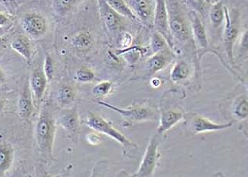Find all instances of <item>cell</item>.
<instances>
[{"label":"cell","mask_w":248,"mask_h":177,"mask_svg":"<svg viewBox=\"0 0 248 177\" xmlns=\"http://www.w3.org/2000/svg\"><path fill=\"white\" fill-rule=\"evenodd\" d=\"M56 125L50 112L44 107L40 111L35 129L36 144L39 150L46 158L53 159V145L55 138Z\"/></svg>","instance_id":"cell-1"},{"label":"cell","mask_w":248,"mask_h":177,"mask_svg":"<svg viewBox=\"0 0 248 177\" xmlns=\"http://www.w3.org/2000/svg\"><path fill=\"white\" fill-rule=\"evenodd\" d=\"M166 6L168 13L169 27L171 35H173L180 42H186L190 37L189 27L186 21L184 15L177 2L169 1Z\"/></svg>","instance_id":"cell-2"},{"label":"cell","mask_w":248,"mask_h":177,"mask_svg":"<svg viewBox=\"0 0 248 177\" xmlns=\"http://www.w3.org/2000/svg\"><path fill=\"white\" fill-rule=\"evenodd\" d=\"M86 124L94 131L105 134L109 137L115 139L126 149L135 147L132 142L129 141L123 134L121 133L120 131L113 127L110 122L105 120V118L99 115L91 113L87 118Z\"/></svg>","instance_id":"cell-3"},{"label":"cell","mask_w":248,"mask_h":177,"mask_svg":"<svg viewBox=\"0 0 248 177\" xmlns=\"http://www.w3.org/2000/svg\"><path fill=\"white\" fill-rule=\"evenodd\" d=\"M159 135L157 134L152 136L139 170L132 177H145L153 175L158 160V149L161 143Z\"/></svg>","instance_id":"cell-4"},{"label":"cell","mask_w":248,"mask_h":177,"mask_svg":"<svg viewBox=\"0 0 248 177\" xmlns=\"http://www.w3.org/2000/svg\"><path fill=\"white\" fill-rule=\"evenodd\" d=\"M130 8H132L135 15L137 16L140 21L144 25L151 28L154 26L155 18V6L153 1L149 0H130L127 1Z\"/></svg>","instance_id":"cell-5"},{"label":"cell","mask_w":248,"mask_h":177,"mask_svg":"<svg viewBox=\"0 0 248 177\" xmlns=\"http://www.w3.org/2000/svg\"><path fill=\"white\" fill-rule=\"evenodd\" d=\"M154 27L161 36L168 42L170 47H172V35L170 33L169 27L168 13L166 9V1L157 0L155 6V18H154Z\"/></svg>","instance_id":"cell-6"},{"label":"cell","mask_w":248,"mask_h":177,"mask_svg":"<svg viewBox=\"0 0 248 177\" xmlns=\"http://www.w3.org/2000/svg\"><path fill=\"white\" fill-rule=\"evenodd\" d=\"M100 105L107 107L108 109H113L117 113H119L122 116L124 117L127 120L131 122H142L152 119L154 116L153 110L145 107L138 106L132 107L130 109H121L119 107L114 106L108 103L101 102Z\"/></svg>","instance_id":"cell-7"},{"label":"cell","mask_w":248,"mask_h":177,"mask_svg":"<svg viewBox=\"0 0 248 177\" xmlns=\"http://www.w3.org/2000/svg\"><path fill=\"white\" fill-rule=\"evenodd\" d=\"M22 27L27 34L33 39H39L46 33V19L40 14H27L21 22Z\"/></svg>","instance_id":"cell-8"},{"label":"cell","mask_w":248,"mask_h":177,"mask_svg":"<svg viewBox=\"0 0 248 177\" xmlns=\"http://www.w3.org/2000/svg\"><path fill=\"white\" fill-rule=\"evenodd\" d=\"M98 3L101 19L103 20L105 27L111 32L119 31L123 27L124 21L123 16L113 10L112 8L109 6L107 1L100 0Z\"/></svg>","instance_id":"cell-9"},{"label":"cell","mask_w":248,"mask_h":177,"mask_svg":"<svg viewBox=\"0 0 248 177\" xmlns=\"http://www.w3.org/2000/svg\"><path fill=\"white\" fill-rule=\"evenodd\" d=\"M58 122L68 134L69 137L77 141L80 131V122L76 108L66 111L62 116L60 117Z\"/></svg>","instance_id":"cell-10"},{"label":"cell","mask_w":248,"mask_h":177,"mask_svg":"<svg viewBox=\"0 0 248 177\" xmlns=\"http://www.w3.org/2000/svg\"><path fill=\"white\" fill-rule=\"evenodd\" d=\"M224 16L226 17V26L224 29L223 44L227 56L233 63V49L238 36L239 31L237 25L231 20L227 8H224Z\"/></svg>","instance_id":"cell-11"},{"label":"cell","mask_w":248,"mask_h":177,"mask_svg":"<svg viewBox=\"0 0 248 177\" xmlns=\"http://www.w3.org/2000/svg\"><path fill=\"white\" fill-rule=\"evenodd\" d=\"M189 126L191 131H193V133L201 134L209 132V131L225 129L227 128L231 127L232 123L230 122L227 124H217L204 117L196 115L189 122Z\"/></svg>","instance_id":"cell-12"},{"label":"cell","mask_w":248,"mask_h":177,"mask_svg":"<svg viewBox=\"0 0 248 177\" xmlns=\"http://www.w3.org/2000/svg\"><path fill=\"white\" fill-rule=\"evenodd\" d=\"M189 17L190 19L192 32H193L195 40L201 48H207L208 41H207V36H206V29H205L204 25L201 21V18L199 16L197 12H189Z\"/></svg>","instance_id":"cell-13"},{"label":"cell","mask_w":248,"mask_h":177,"mask_svg":"<svg viewBox=\"0 0 248 177\" xmlns=\"http://www.w3.org/2000/svg\"><path fill=\"white\" fill-rule=\"evenodd\" d=\"M184 114L183 111L177 108L163 112L161 115L160 125L158 128V134L162 135L170 129L184 118Z\"/></svg>","instance_id":"cell-14"},{"label":"cell","mask_w":248,"mask_h":177,"mask_svg":"<svg viewBox=\"0 0 248 177\" xmlns=\"http://www.w3.org/2000/svg\"><path fill=\"white\" fill-rule=\"evenodd\" d=\"M46 81H48L47 79L44 74V71L38 68L32 72L31 80V89L37 105L40 102L44 96L45 89H46Z\"/></svg>","instance_id":"cell-15"},{"label":"cell","mask_w":248,"mask_h":177,"mask_svg":"<svg viewBox=\"0 0 248 177\" xmlns=\"http://www.w3.org/2000/svg\"><path fill=\"white\" fill-rule=\"evenodd\" d=\"M171 59L172 56L170 54V52L166 49L163 51L155 53L153 57H150L145 64V67L149 75H153L166 67Z\"/></svg>","instance_id":"cell-16"},{"label":"cell","mask_w":248,"mask_h":177,"mask_svg":"<svg viewBox=\"0 0 248 177\" xmlns=\"http://www.w3.org/2000/svg\"><path fill=\"white\" fill-rule=\"evenodd\" d=\"M18 108H19V116L21 118L27 119L31 116L33 111V105H32L31 91L28 86H26L25 89L22 92L21 96L19 97Z\"/></svg>","instance_id":"cell-17"},{"label":"cell","mask_w":248,"mask_h":177,"mask_svg":"<svg viewBox=\"0 0 248 177\" xmlns=\"http://www.w3.org/2000/svg\"><path fill=\"white\" fill-rule=\"evenodd\" d=\"M71 44L80 51H88L93 46V36L88 31H82L73 36Z\"/></svg>","instance_id":"cell-18"},{"label":"cell","mask_w":248,"mask_h":177,"mask_svg":"<svg viewBox=\"0 0 248 177\" xmlns=\"http://www.w3.org/2000/svg\"><path fill=\"white\" fill-rule=\"evenodd\" d=\"M11 47L15 51L23 56L29 63L31 59L32 50H31V43L27 37L23 36H19L12 43Z\"/></svg>","instance_id":"cell-19"},{"label":"cell","mask_w":248,"mask_h":177,"mask_svg":"<svg viewBox=\"0 0 248 177\" xmlns=\"http://www.w3.org/2000/svg\"><path fill=\"white\" fill-rule=\"evenodd\" d=\"M107 2L109 6L112 8L113 10H115L122 16L128 18L130 19H133V20H136V19H137L133 11L128 6V4L123 0H108Z\"/></svg>","instance_id":"cell-20"},{"label":"cell","mask_w":248,"mask_h":177,"mask_svg":"<svg viewBox=\"0 0 248 177\" xmlns=\"http://www.w3.org/2000/svg\"><path fill=\"white\" fill-rule=\"evenodd\" d=\"M190 75V69L184 61L178 62L171 72V78L174 82L180 83L186 80V78Z\"/></svg>","instance_id":"cell-21"},{"label":"cell","mask_w":248,"mask_h":177,"mask_svg":"<svg viewBox=\"0 0 248 177\" xmlns=\"http://www.w3.org/2000/svg\"><path fill=\"white\" fill-rule=\"evenodd\" d=\"M14 159V150L12 147L7 144H2L1 146V153H0V167H1V174H3L7 171L11 166L12 162Z\"/></svg>","instance_id":"cell-22"},{"label":"cell","mask_w":248,"mask_h":177,"mask_svg":"<svg viewBox=\"0 0 248 177\" xmlns=\"http://www.w3.org/2000/svg\"><path fill=\"white\" fill-rule=\"evenodd\" d=\"M210 21L214 30H217L224 19V9H223V2H218L214 4L210 10Z\"/></svg>","instance_id":"cell-23"},{"label":"cell","mask_w":248,"mask_h":177,"mask_svg":"<svg viewBox=\"0 0 248 177\" xmlns=\"http://www.w3.org/2000/svg\"><path fill=\"white\" fill-rule=\"evenodd\" d=\"M75 95L76 92L72 86H63L58 91L57 99L62 105H68L75 100Z\"/></svg>","instance_id":"cell-24"},{"label":"cell","mask_w":248,"mask_h":177,"mask_svg":"<svg viewBox=\"0 0 248 177\" xmlns=\"http://www.w3.org/2000/svg\"><path fill=\"white\" fill-rule=\"evenodd\" d=\"M233 114L238 119H245L248 117V105L247 96L239 97L233 106Z\"/></svg>","instance_id":"cell-25"},{"label":"cell","mask_w":248,"mask_h":177,"mask_svg":"<svg viewBox=\"0 0 248 177\" xmlns=\"http://www.w3.org/2000/svg\"><path fill=\"white\" fill-rule=\"evenodd\" d=\"M150 45H151L152 50L154 53H159L167 49L166 40L157 32H153L152 35Z\"/></svg>","instance_id":"cell-26"},{"label":"cell","mask_w":248,"mask_h":177,"mask_svg":"<svg viewBox=\"0 0 248 177\" xmlns=\"http://www.w3.org/2000/svg\"><path fill=\"white\" fill-rule=\"evenodd\" d=\"M112 83L109 81L101 82L93 88V94L96 96H105L109 93L112 88Z\"/></svg>","instance_id":"cell-27"},{"label":"cell","mask_w":248,"mask_h":177,"mask_svg":"<svg viewBox=\"0 0 248 177\" xmlns=\"http://www.w3.org/2000/svg\"><path fill=\"white\" fill-rule=\"evenodd\" d=\"M44 71L48 81H50L54 77V66L51 57L47 53H46L45 61H44Z\"/></svg>","instance_id":"cell-28"},{"label":"cell","mask_w":248,"mask_h":177,"mask_svg":"<svg viewBox=\"0 0 248 177\" xmlns=\"http://www.w3.org/2000/svg\"><path fill=\"white\" fill-rule=\"evenodd\" d=\"M77 78L79 81L86 83V82L92 81L94 78V74L91 70L87 68H81L77 72Z\"/></svg>","instance_id":"cell-29"},{"label":"cell","mask_w":248,"mask_h":177,"mask_svg":"<svg viewBox=\"0 0 248 177\" xmlns=\"http://www.w3.org/2000/svg\"><path fill=\"white\" fill-rule=\"evenodd\" d=\"M56 5L58 6V10H68L71 6L72 1H57Z\"/></svg>","instance_id":"cell-30"},{"label":"cell","mask_w":248,"mask_h":177,"mask_svg":"<svg viewBox=\"0 0 248 177\" xmlns=\"http://www.w3.org/2000/svg\"><path fill=\"white\" fill-rule=\"evenodd\" d=\"M151 83L154 87H158V85H160V80H158V78H153Z\"/></svg>","instance_id":"cell-31"}]
</instances>
